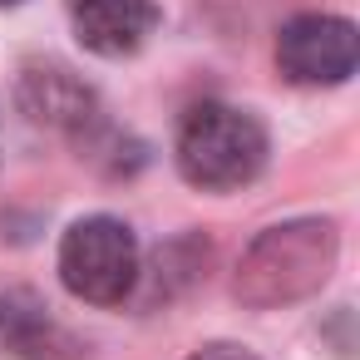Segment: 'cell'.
Masks as SVG:
<instances>
[{
	"label": "cell",
	"instance_id": "obj_4",
	"mask_svg": "<svg viewBox=\"0 0 360 360\" xmlns=\"http://www.w3.org/2000/svg\"><path fill=\"white\" fill-rule=\"evenodd\" d=\"M276 65L291 84H345L355 75V25L340 15H296L276 35Z\"/></svg>",
	"mask_w": 360,
	"mask_h": 360
},
{
	"label": "cell",
	"instance_id": "obj_1",
	"mask_svg": "<svg viewBox=\"0 0 360 360\" xmlns=\"http://www.w3.org/2000/svg\"><path fill=\"white\" fill-rule=\"evenodd\" d=\"M335 247H340L335 227L316 222V217L266 227L237 266V296L247 306H281V301L311 296L330 276Z\"/></svg>",
	"mask_w": 360,
	"mask_h": 360
},
{
	"label": "cell",
	"instance_id": "obj_3",
	"mask_svg": "<svg viewBox=\"0 0 360 360\" xmlns=\"http://www.w3.org/2000/svg\"><path fill=\"white\" fill-rule=\"evenodd\" d=\"M60 281L89 306H119L139 281V242L119 217H79L60 242Z\"/></svg>",
	"mask_w": 360,
	"mask_h": 360
},
{
	"label": "cell",
	"instance_id": "obj_7",
	"mask_svg": "<svg viewBox=\"0 0 360 360\" xmlns=\"http://www.w3.org/2000/svg\"><path fill=\"white\" fill-rule=\"evenodd\" d=\"M188 360H257V355L242 350V345H222V340H217V345H202V350L188 355Z\"/></svg>",
	"mask_w": 360,
	"mask_h": 360
},
{
	"label": "cell",
	"instance_id": "obj_8",
	"mask_svg": "<svg viewBox=\"0 0 360 360\" xmlns=\"http://www.w3.org/2000/svg\"><path fill=\"white\" fill-rule=\"evenodd\" d=\"M0 6H20V0H0Z\"/></svg>",
	"mask_w": 360,
	"mask_h": 360
},
{
	"label": "cell",
	"instance_id": "obj_6",
	"mask_svg": "<svg viewBox=\"0 0 360 360\" xmlns=\"http://www.w3.org/2000/svg\"><path fill=\"white\" fill-rule=\"evenodd\" d=\"M50 340H55V326L40 311V301H30L25 291L0 296V350L25 355V360H45Z\"/></svg>",
	"mask_w": 360,
	"mask_h": 360
},
{
	"label": "cell",
	"instance_id": "obj_5",
	"mask_svg": "<svg viewBox=\"0 0 360 360\" xmlns=\"http://www.w3.org/2000/svg\"><path fill=\"white\" fill-rule=\"evenodd\" d=\"M70 25L84 50L104 60H124L153 35L158 6L153 0H70Z\"/></svg>",
	"mask_w": 360,
	"mask_h": 360
},
{
	"label": "cell",
	"instance_id": "obj_2",
	"mask_svg": "<svg viewBox=\"0 0 360 360\" xmlns=\"http://www.w3.org/2000/svg\"><path fill=\"white\" fill-rule=\"evenodd\" d=\"M266 168V129L232 104H198L178 129V173L202 193L247 188Z\"/></svg>",
	"mask_w": 360,
	"mask_h": 360
}]
</instances>
